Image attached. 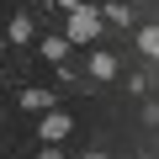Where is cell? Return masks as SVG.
<instances>
[{
	"label": "cell",
	"mask_w": 159,
	"mask_h": 159,
	"mask_svg": "<svg viewBox=\"0 0 159 159\" xmlns=\"http://www.w3.org/2000/svg\"><path fill=\"white\" fill-rule=\"evenodd\" d=\"M69 127H74V122H69L64 111H43V122H37V138H43V143H64V138H69Z\"/></svg>",
	"instance_id": "cell-2"
},
{
	"label": "cell",
	"mask_w": 159,
	"mask_h": 159,
	"mask_svg": "<svg viewBox=\"0 0 159 159\" xmlns=\"http://www.w3.org/2000/svg\"><path fill=\"white\" fill-rule=\"evenodd\" d=\"M90 74H96V80H111V74H117V58H111V53H90Z\"/></svg>",
	"instance_id": "cell-5"
},
{
	"label": "cell",
	"mask_w": 159,
	"mask_h": 159,
	"mask_svg": "<svg viewBox=\"0 0 159 159\" xmlns=\"http://www.w3.org/2000/svg\"><path fill=\"white\" fill-rule=\"evenodd\" d=\"M69 48H74L69 37H43V58H53V64H64V58H69Z\"/></svg>",
	"instance_id": "cell-3"
},
{
	"label": "cell",
	"mask_w": 159,
	"mask_h": 159,
	"mask_svg": "<svg viewBox=\"0 0 159 159\" xmlns=\"http://www.w3.org/2000/svg\"><path fill=\"white\" fill-rule=\"evenodd\" d=\"M53 6H64V11H80V0H53Z\"/></svg>",
	"instance_id": "cell-10"
},
{
	"label": "cell",
	"mask_w": 159,
	"mask_h": 159,
	"mask_svg": "<svg viewBox=\"0 0 159 159\" xmlns=\"http://www.w3.org/2000/svg\"><path fill=\"white\" fill-rule=\"evenodd\" d=\"M21 106H27V111H53V96H48V90H27Z\"/></svg>",
	"instance_id": "cell-7"
},
{
	"label": "cell",
	"mask_w": 159,
	"mask_h": 159,
	"mask_svg": "<svg viewBox=\"0 0 159 159\" xmlns=\"http://www.w3.org/2000/svg\"><path fill=\"white\" fill-rule=\"evenodd\" d=\"M6 37H11V43H32V16H11Z\"/></svg>",
	"instance_id": "cell-4"
},
{
	"label": "cell",
	"mask_w": 159,
	"mask_h": 159,
	"mask_svg": "<svg viewBox=\"0 0 159 159\" xmlns=\"http://www.w3.org/2000/svg\"><path fill=\"white\" fill-rule=\"evenodd\" d=\"M37 159H64V154H58V143H43V148H37Z\"/></svg>",
	"instance_id": "cell-9"
},
{
	"label": "cell",
	"mask_w": 159,
	"mask_h": 159,
	"mask_svg": "<svg viewBox=\"0 0 159 159\" xmlns=\"http://www.w3.org/2000/svg\"><path fill=\"white\" fill-rule=\"evenodd\" d=\"M101 16H106V21H122V27H127V6H122V0H111V6H106Z\"/></svg>",
	"instance_id": "cell-8"
},
{
	"label": "cell",
	"mask_w": 159,
	"mask_h": 159,
	"mask_svg": "<svg viewBox=\"0 0 159 159\" xmlns=\"http://www.w3.org/2000/svg\"><path fill=\"white\" fill-rule=\"evenodd\" d=\"M96 32H101V11H90V6L69 11V21H64V37L69 43H96Z\"/></svg>",
	"instance_id": "cell-1"
},
{
	"label": "cell",
	"mask_w": 159,
	"mask_h": 159,
	"mask_svg": "<svg viewBox=\"0 0 159 159\" xmlns=\"http://www.w3.org/2000/svg\"><path fill=\"white\" fill-rule=\"evenodd\" d=\"M85 159H106V154H96V148H90V154H85Z\"/></svg>",
	"instance_id": "cell-11"
},
{
	"label": "cell",
	"mask_w": 159,
	"mask_h": 159,
	"mask_svg": "<svg viewBox=\"0 0 159 159\" xmlns=\"http://www.w3.org/2000/svg\"><path fill=\"white\" fill-rule=\"evenodd\" d=\"M138 53L143 58H159V27H143L138 32Z\"/></svg>",
	"instance_id": "cell-6"
}]
</instances>
